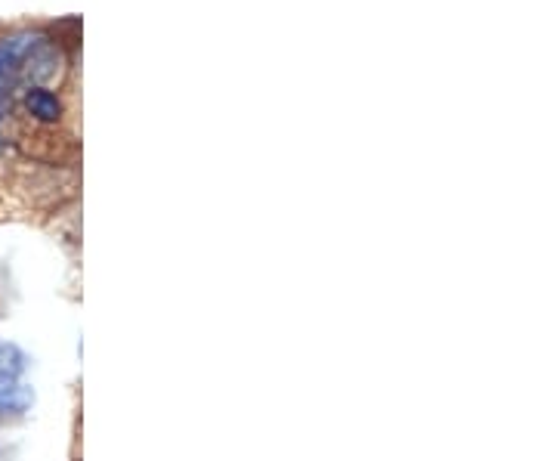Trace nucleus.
I'll return each instance as SVG.
<instances>
[{
	"label": "nucleus",
	"instance_id": "nucleus-4",
	"mask_svg": "<svg viewBox=\"0 0 556 461\" xmlns=\"http://www.w3.org/2000/svg\"><path fill=\"white\" fill-rule=\"evenodd\" d=\"M4 112H7V100H4V93H0V124H4Z\"/></svg>",
	"mask_w": 556,
	"mask_h": 461
},
{
	"label": "nucleus",
	"instance_id": "nucleus-2",
	"mask_svg": "<svg viewBox=\"0 0 556 461\" xmlns=\"http://www.w3.org/2000/svg\"><path fill=\"white\" fill-rule=\"evenodd\" d=\"M28 356L19 344L0 341V415H25L34 403V390L25 381Z\"/></svg>",
	"mask_w": 556,
	"mask_h": 461
},
{
	"label": "nucleus",
	"instance_id": "nucleus-3",
	"mask_svg": "<svg viewBox=\"0 0 556 461\" xmlns=\"http://www.w3.org/2000/svg\"><path fill=\"white\" fill-rule=\"evenodd\" d=\"M25 112L38 121H59L62 118V100L47 87H25Z\"/></svg>",
	"mask_w": 556,
	"mask_h": 461
},
{
	"label": "nucleus",
	"instance_id": "nucleus-1",
	"mask_svg": "<svg viewBox=\"0 0 556 461\" xmlns=\"http://www.w3.org/2000/svg\"><path fill=\"white\" fill-rule=\"evenodd\" d=\"M59 72V50L41 31H13L0 38V93L44 87Z\"/></svg>",
	"mask_w": 556,
	"mask_h": 461
}]
</instances>
